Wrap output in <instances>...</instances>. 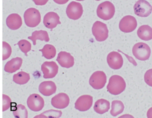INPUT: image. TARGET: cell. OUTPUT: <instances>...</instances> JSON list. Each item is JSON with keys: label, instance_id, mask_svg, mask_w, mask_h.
<instances>
[{"label": "cell", "instance_id": "1", "mask_svg": "<svg viewBox=\"0 0 152 118\" xmlns=\"http://www.w3.org/2000/svg\"><path fill=\"white\" fill-rule=\"evenodd\" d=\"M125 88L126 82L121 76L114 75L109 78L107 90L110 94L115 95H119L125 90Z\"/></svg>", "mask_w": 152, "mask_h": 118}, {"label": "cell", "instance_id": "2", "mask_svg": "<svg viewBox=\"0 0 152 118\" xmlns=\"http://www.w3.org/2000/svg\"><path fill=\"white\" fill-rule=\"evenodd\" d=\"M97 15L103 20L111 19L115 12L113 4L110 1H104L99 5L97 8Z\"/></svg>", "mask_w": 152, "mask_h": 118}, {"label": "cell", "instance_id": "3", "mask_svg": "<svg viewBox=\"0 0 152 118\" xmlns=\"http://www.w3.org/2000/svg\"><path fill=\"white\" fill-rule=\"evenodd\" d=\"M24 19L25 24L29 27L37 26L41 21V15L38 9L30 8L24 12Z\"/></svg>", "mask_w": 152, "mask_h": 118}, {"label": "cell", "instance_id": "4", "mask_svg": "<svg viewBox=\"0 0 152 118\" xmlns=\"http://www.w3.org/2000/svg\"><path fill=\"white\" fill-rule=\"evenodd\" d=\"M132 53L138 60H145L149 59L151 55V50L149 46L142 42H138L134 45Z\"/></svg>", "mask_w": 152, "mask_h": 118}, {"label": "cell", "instance_id": "5", "mask_svg": "<svg viewBox=\"0 0 152 118\" xmlns=\"http://www.w3.org/2000/svg\"><path fill=\"white\" fill-rule=\"evenodd\" d=\"M92 33L97 41L103 42L106 40L108 37L109 33L106 24L99 21H96L92 27Z\"/></svg>", "mask_w": 152, "mask_h": 118}, {"label": "cell", "instance_id": "6", "mask_svg": "<svg viewBox=\"0 0 152 118\" xmlns=\"http://www.w3.org/2000/svg\"><path fill=\"white\" fill-rule=\"evenodd\" d=\"M107 78L103 71H97L94 72L89 79L90 85L96 90H100L104 87L106 82Z\"/></svg>", "mask_w": 152, "mask_h": 118}, {"label": "cell", "instance_id": "7", "mask_svg": "<svg viewBox=\"0 0 152 118\" xmlns=\"http://www.w3.org/2000/svg\"><path fill=\"white\" fill-rule=\"evenodd\" d=\"M135 14L141 17H147L152 12V6L145 0H138L134 6Z\"/></svg>", "mask_w": 152, "mask_h": 118}, {"label": "cell", "instance_id": "8", "mask_svg": "<svg viewBox=\"0 0 152 118\" xmlns=\"http://www.w3.org/2000/svg\"><path fill=\"white\" fill-rule=\"evenodd\" d=\"M66 13L69 19L76 20L79 19L83 13L82 5L77 2L72 1L67 6Z\"/></svg>", "mask_w": 152, "mask_h": 118}, {"label": "cell", "instance_id": "9", "mask_svg": "<svg viewBox=\"0 0 152 118\" xmlns=\"http://www.w3.org/2000/svg\"><path fill=\"white\" fill-rule=\"evenodd\" d=\"M137 26V21L135 18L131 15H126L120 21L119 27L124 33H130L133 31Z\"/></svg>", "mask_w": 152, "mask_h": 118}, {"label": "cell", "instance_id": "10", "mask_svg": "<svg viewBox=\"0 0 152 118\" xmlns=\"http://www.w3.org/2000/svg\"><path fill=\"white\" fill-rule=\"evenodd\" d=\"M27 104L28 108L34 111L41 110L45 105L43 98L37 94H31L27 100Z\"/></svg>", "mask_w": 152, "mask_h": 118}, {"label": "cell", "instance_id": "11", "mask_svg": "<svg viewBox=\"0 0 152 118\" xmlns=\"http://www.w3.org/2000/svg\"><path fill=\"white\" fill-rule=\"evenodd\" d=\"M41 70L43 74L44 78H52L58 74V66L53 61H46L42 65Z\"/></svg>", "mask_w": 152, "mask_h": 118}, {"label": "cell", "instance_id": "12", "mask_svg": "<svg viewBox=\"0 0 152 118\" xmlns=\"http://www.w3.org/2000/svg\"><path fill=\"white\" fill-rule=\"evenodd\" d=\"M107 62L108 65L113 69H120L124 63L123 58L121 55L115 51L110 52L107 56Z\"/></svg>", "mask_w": 152, "mask_h": 118}, {"label": "cell", "instance_id": "13", "mask_svg": "<svg viewBox=\"0 0 152 118\" xmlns=\"http://www.w3.org/2000/svg\"><path fill=\"white\" fill-rule=\"evenodd\" d=\"M93 97L90 95H83L78 97L75 103V108L81 111L89 110L93 104Z\"/></svg>", "mask_w": 152, "mask_h": 118}, {"label": "cell", "instance_id": "14", "mask_svg": "<svg viewBox=\"0 0 152 118\" xmlns=\"http://www.w3.org/2000/svg\"><path fill=\"white\" fill-rule=\"evenodd\" d=\"M69 103V98L68 95L64 93H61L55 95L51 99V104L52 106L58 109L66 108Z\"/></svg>", "mask_w": 152, "mask_h": 118}, {"label": "cell", "instance_id": "15", "mask_svg": "<svg viewBox=\"0 0 152 118\" xmlns=\"http://www.w3.org/2000/svg\"><path fill=\"white\" fill-rule=\"evenodd\" d=\"M56 60L63 68H69L74 64V57L69 53L65 51H61L58 53Z\"/></svg>", "mask_w": 152, "mask_h": 118}, {"label": "cell", "instance_id": "16", "mask_svg": "<svg viewBox=\"0 0 152 118\" xmlns=\"http://www.w3.org/2000/svg\"><path fill=\"white\" fill-rule=\"evenodd\" d=\"M43 24L48 28H54L58 24H61L59 17L55 12H49L44 16Z\"/></svg>", "mask_w": 152, "mask_h": 118}, {"label": "cell", "instance_id": "17", "mask_svg": "<svg viewBox=\"0 0 152 118\" xmlns=\"http://www.w3.org/2000/svg\"><path fill=\"white\" fill-rule=\"evenodd\" d=\"M39 91L43 95L49 96L56 92V86L53 81H43L40 84L39 86Z\"/></svg>", "mask_w": 152, "mask_h": 118}, {"label": "cell", "instance_id": "18", "mask_svg": "<svg viewBox=\"0 0 152 118\" xmlns=\"http://www.w3.org/2000/svg\"><path fill=\"white\" fill-rule=\"evenodd\" d=\"M6 24L9 28L15 30L22 25L23 21L21 17L18 14H11L7 18Z\"/></svg>", "mask_w": 152, "mask_h": 118}, {"label": "cell", "instance_id": "19", "mask_svg": "<svg viewBox=\"0 0 152 118\" xmlns=\"http://www.w3.org/2000/svg\"><path fill=\"white\" fill-rule=\"evenodd\" d=\"M22 63V58L20 57L12 58L6 63L4 66V70L7 72L13 73L20 68Z\"/></svg>", "mask_w": 152, "mask_h": 118}, {"label": "cell", "instance_id": "20", "mask_svg": "<svg viewBox=\"0 0 152 118\" xmlns=\"http://www.w3.org/2000/svg\"><path fill=\"white\" fill-rule=\"evenodd\" d=\"M137 35L142 40H150L152 39V28L148 25H142L138 29Z\"/></svg>", "mask_w": 152, "mask_h": 118}, {"label": "cell", "instance_id": "21", "mask_svg": "<svg viewBox=\"0 0 152 118\" xmlns=\"http://www.w3.org/2000/svg\"><path fill=\"white\" fill-rule=\"evenodd\" d=\"M93 109L98 114H102L107 112L110 109V103L107 100L101 98L95 102Z\"/></svg>", "mask_w": 152, "mask_h": 118}, {"label": "cell", "instance_id": "22", "mask_svg": "<svg viewBox=\"0 0 152 118\" xmlns=\"http://www.w3.org/2000/svg\"><path fill=\"white\" fill-rule=\"evenodd\" d=\"M28 39L33 42V45L36 44V41L40 40L42 41H45L46 42L49 41V37L48 33L45 30H36L32 33L31 36L28 37Z\"/></svg>", "mask_w": 152, "mask_h": 118}, {"label": "cell", "instance_id": "23", "mask_svg": "<svg viewBox=\"0 0 152 118\" xmlns=\"http://www.w3.org/2000/svg\"><path fill=\"white\" fill-rule=\"evenodd\" d=\"M39 51L42 53V56L48 59L53 58L56 53L55 47L53 45L49 44H45L42 49L39 50Z\"/></svg>", "mask_w": 152, "mask_h": 118}, {"label": "cell", "instance_id": "24", "mask_svg": "<svg viewBox=\"0 0 152 118\" xmlns=\"http://www.w3.org/2000/svg\"><path fill=\"white\" fill-rule=\"evenodd\" d=\"M30 76L29 74L21 71L13 75V81L15 83L19 85H23L28 82Z\"/></svg>", "mask_w": 152, "mask_h": 118}, {"label": "cell", "instance_id": "25", "mask_svg": "<svg viewBox=\"0 0 152 118\" xmlns=\"http://www.w3.org/2000/svg\"><path fill=\"white\" fill-rule=\"evenodd\" d=\"M124 110V105L120 100H113L112 102V107L110 110V114L113 116L122 113Z\"/></svg>", "mask_w": 152, "mask_h": 118}, {"label": "cell", "instance_id": "26", "mask_svg": "<svg viewBox=\"0 0 152 118\" xmlns=\"http://www.w3.org/2000/svg\"><path fill=\"white\" fill-rule=\"evenodd\" d=\"M14 117L17 118H27L28 117V112L26 107L22 104H17L13 111Z\"/></svg>", "mask_w": 152, "mask_h": 118}, {"label": "cell", "instance_id": "27", "mask_svg": "<svg viewBox=\"0 0 152 118\" xmlns=\"http://www.w3.org/2000/svg\"><path fill=\"white\" fill-rule=\"evenodd\" d=\"M17 44L19 46L20 49L23 52L26 56L27 55V53L31 50V45L30 43L26 40H20Z\"/></svg>", "mask_w": 152, "mask_h": 118}, {"label": "cell", "instance_id": "28", "mask_svg": "<svg viewBox=\"0 0 152 118\" xmlns=\"http://www.w3.org/2000/svg\"><path fill=\"white\" fill-rule=\"evenodd\" d=\"M11 46L6 42H2V60L7 59L11 56Z\"/></svg>", "mask_w": 152, "mask_h": 118}, {"label": "cell", "instance_id": "29", "mask_svg": "<svg viewBox=\"0 0 152 118\" xmlns=\"http://www.w3.org/2000/svg\"><path fill=\"white\" fill-rule=\"evenodd\" d=\"M11 105V100L8 95H2V111H6L10 108Z\"/></svg>", "mask_w": 152, "mask_h": 118}, {"label": "cell", "instance_id": "30", "mask_svg": "<svg viewBox=\"0 0 152 118\" xmlns=\"http://www.w3.org/2000/svg\"><path fill=\"white\" fill-rule=\"evenodd\" d=\"M144 78L145 82L148 85L152 87V69H150L146 71Z\"/></svg>", "mask_w": 152, "mask_h": 118}, {"label": "cell", "instance_id": "31", "mask_svg": "<svg viewBox=\"0 0 152 118\" xmlns=\"http://www.w3.org/2000/svg\"><path fill=\"white\" fill-rule=\"evenodd\" d=\"M49 0H33L36 5H45Z\"/></svg>", "mask_w": 152, "mask_h": 118}, {"label": "cell", "instance_id": "32", "mask_svg": "<svg viewBox=\"0 0 152 118\" xmlns=\"http://www.w3.org/2000/svg\"><path fill=\"white\" fill-rule=\"evenodd\" d=\"M55 3L58 4H61V5H62V4H66L69 0H53Z\"/></svg>", "mask_w": 152, "mask_h": 118}, {"label": "cell", "instance_id": "33", "mask_svg": "<svg viewBox=\"0 0 152 118\" xmlns=\"http://www.w3.org/2000/svg\"><path fill=\"white\" fill-rule=\"evenodd\" d=\"M147 116L148 118H152V107L148 110L147 112Z\"/></svg>", "mask_w": 152, "mask_h": 118}, {"label": "cell", "instance_id": "34", "mask_svg": "<svg viewBox=\"0 0 152 118\" xmlns=\"http://www.w3.org/2000/svg\"><path fill=\"white\" fill-rule=\"evenodd\" d=\"M77 1H84V0H77Z\"/></svg>", "mask_w": 152, "mask_h": 118}, {"label": "cell", "instance_id": "35", "mask_svg": "<svg viewBox=\"0 0 152 118\" xmlns=\"http://www.w3.org/2000/svg\"><path fill=\"white\" fill-rule=\"evenodd\" d=\"M96 1H100V0H96Z\"/></svg>", "mask_w": 152, "mask_h": 118}]
</instances>
